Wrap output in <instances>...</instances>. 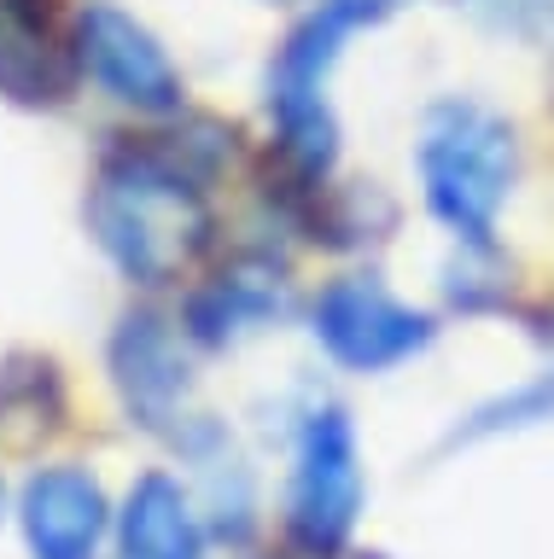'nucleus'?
Masks as SVG:
<instances>
[{
  "label": "nucleus",
  "instance_id": "nucleus-1",
  "mask_svg": "<svg viewBox=\"0 0 554 559\" xmlns=\"http://www.w3.org/2000/svg\"><path fill=\"white\" fill-rule=\"evenodd\" d=\"M89 227L117 269L141 286L181 280L211 239V210L199 187L164 157H111L94 175Z\"/></svg>",
  "mask_w": 554,
  "mask_h": 559
},
{
  "label": "nucleus",
  "instance_id": "nucleus-2",
  "mask_svg": "<svg viewBox=\"0 0 554 559\" xmlns=\"http://www.w3.org/2000/svg\"><path fill=\"white\" fill-rule=\"evenodd\" d=\"M519 152H514V129L484 105L449 99L426 117L421 134V181H426V204L432 216L449 222L461 239L484 245L491 227L508 204Z\"/></svg>",
  "mask_w": 554,
  "mask_h": 559
},
{
  "label": "nucleus",
  "instance_id": "nucleus-3",
  "mask_svg": "<svg viewBox=\"0 0 554 559\" xmlns=\"http://www.w3.org/2000/svg\"><path fill=\"white\" fill-rule=\"evenodd\" d=\"M386 12L379 0H327V7L309 17V24L292 29V41L281 47L274 59V76H269V111L281 122V146L286 157L298 164L304 175H321L333 164V111H327V70H333L344 35L374 24Z\"/></svg>",
  "mask_w": 554,
  "mask_h": 559
},
{
  "label": "nucleus",
  "instance_id": "nucleus-4",
  "mask_svg": "<svg viewBox=\"0 0 554 559\" xmlns=\"http://www.w3.org/2000/svg\"><path fill=\"white\" fill-rule=\"evenodd\" d=\"M362 513V454L356 431L339 408H321L304 426L292 466V536L309 554H333Z\"/></svg>",
  "mask_w": 554,
  "mask_h": 559
},
{
  "label": "nucleus",
  "instance_id": "nucleus-5",
  "mask_svg": "<svg viewBox=\"0 0 554 559\" xmlns=\"http://www.w3.org/2000/svg\"><path fill=\"white\" fill-rule=\"evenodd\" d=\"M316 338L327 344V356L356 367V373H386V367L409 361L414 349H426L432 321L403 309L374 280H339L316 304Z\"/></svg>",
  "mask_w": 554,
  "mask_h": 559
},
{
  "label": "nucleus",
  "instance_id": "nucleus-6",
  "mask_svg": "<svg viewBox=\"0 0 554 559\" xmlns=\"http://www.w3.org/2000/svg\"><path fill=\"white\" fill-rule=\"evenodd\" d=\"M76 59L82 70L106 87L111 99L134 105V111H176L181 105V76L152 41L146 24H134L123 7L94 0L76 17Z\"/></svg>",
  "mask_w": 554,
  "mask_h": 559
},
{
  "label": "nucleus",
  "instance_id": "nucleus-7",
  "mask_svg": "<svg viewBox=\"0 0 554 559\" xmlns=\"http://www.w3.org/2000/svg\"><path fill=\"white\" fill-rule=\"evenodd\" d=\"M111 379L123 408L141 426H169L187 402V356L181 338L158 314H129L111 338Z\"/></svg>",
  "mask_w": 554,
  "mask_h": 559
},
{
  "label": "nucleus",
  "instance_id": "nucleus-8",
  "mask_svg": "<svg viewBox=\"0 0 554 559\" xmlns=\"http://www.w3.org/2000/svg\"><path fill=\"white\" fill-rule=\"evenodd\" d=\"M106 536V489L76 466H47L24 489V542L36 559H94Z\"/></svg>",
  "mask_w": 554,
  "mask_h": 559
},
{
  "label": "nucleus",
  "instance_id": "nucleus-9",
  "mask_svg": "<svg viewBox=\"0 0 554 559\" xmlns=\"http://www.w3.org/2000/svg\"><path fill=\"white\" fill-rule=\"evenodd\" d=\"M71 87V52L59 47L42 0H0V94L12 105H59Z\"/></svg>",
  "mask_w": 554,
  "mask_h": 559
},
{
  "label": "nucleus",
  "instance_id": "nucleus-10",
  "mask_svg": "<svg viewBox=\"0 0 554 559\" xmlns=\"http://www.w3.org/2000/svg\"><path fill=\"white\" fill-rule=\"evenodd\" d=\"M281 309H286V280L274 269L246 262V269H228L193 297L187 326H193V338H204V344H228L239 332H257L263 321H274Z\"/></svg>",
  "mask_w": 554,
  "mask_h": 559
},
{
  "label": "nucleus",
  "instance_id": "nucleus-11",
  "mask_svg": "<svg viewBox=\"0 0 554 559\" xmlns=\"http://www.w3.org/2000/svg\"><path fill=\"white\" fill-rule=\"evenodd\" d=\"M123 554L129 559H199V519L181 484L152 472L129 489L123 507Z\"/></svg>",
  "mask_w": 554,
  "mask_h": 559
},
{
  "label": "nucleus",
  "instance_id": "nucleus-12",
  "mask_svg": "<svg viewBox=\"0 0 554 559\" xmlns=\"http://www.w3.org/2000/svg\"><path fill=\"white\" fill-rule=\"evenodd\" d=\"M59 379L47 361H7L0 367V454H30L59 431Z\"/></svg>",
  "mask_w": 554,
  "mask_h": 559
},
{
  "label": "nucleus",
  "instance_id": "nucleus-13",
  "mask_svg": "<svg viewBox=\"0 0 554 559\" xmlns=\"http://www.w3.org/2000/svg\"><path fill=\"white\" fill-rule=\"evenodd\" d=\"M543 419H554V373L531 379L526 391L502 396L491 402V408L473 414V426H467L461 437H491V431H519V426H543Z\"/></svg>",
  "mask_w": 554,
  "mask_h": 559
},
{
  "label": "nucleus",
  "instance_id": "nucleus-14",
  "mask_svg": "<svg viewBox=\"0 0 554 559\" xmlns=\"http://www.w3.org/2000/svg\"><path fill=\"white\" fill-rule=\"evenodd\" d=\"M473 12L519 41H554V0H473Z\"/></svg>",
  "mask_w": 554,
  "mask_h": 559
}]
</instances>
